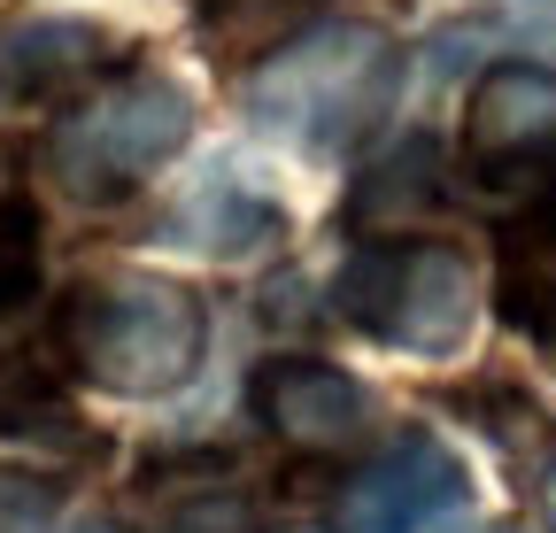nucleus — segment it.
Returning a JSON list of instances; mask_svg holds the SVG:
<instances>
[{"label":"nucleus","instance_id":"6ab92c4d","mask_svg":"<svg viewBox=\"0 0 556 533\" xmlns=\"http://www.w3.org/2000/svg\"><path fill=\"white\" fill-rule=\"evenodd\" d=\"M0 210H9V202H0Z\"/></svg>","mask_w":556,"mask_h":533},{"label":"nucleus","instance_id":"39448f33","mask_svg":"<svg viewBox=\"0 0 556 533\" xmlns=\"http://www.w3.org/2000/svg\"><path fill=\"white\" fill-rule=\"evenodd\" d=\"M248 403H255V418H263V433L278 448L309 456V464L348 456V448L371 433V418H379L371 386L356 371L325 364V356H270V364H255Z\"/></svg>","mask_w":556,"mask_h":533},{"label":"nucleus","instance_id":"f03ea898","mask_svg":"<svg viewBox=\"0 0 556 533\" xmlns=\"http://www.w3.org/2000/svg\"><path fill=\"white\" fill-rule=\"evenodd\" d=\"M208 348V309L193 287L155 279V271H116L70 287L54 309V356L101 394L124 403H155L178 394L201 371Z\"/></svg>","mask_w":556,"mask_h":533},{"label":"nucleus","instance_id":"9d476101","mask_svg":"<svg viewBox=\"0 0 556 533\" xmlns=\"http://www.w3.org/2000/svg\"><path fill=\"white\" fill-rule=\"evenodd\" d=\"M155 240L193 248V255H217V263H248V255H263V248L287 240V210H278L270 193H255L232 163H217V170L186 193V202L163 210Z\"/></svg>","mask_w":556,"mask_h":533},{"label":"nucleus","instance_id":"7ed1b4c3","mask_svg":"<svg viewBox=\"0 0 556 533\" xmlns=\"http://www.w3.org/2000/svg\"><path fill=\"white\" fill-rule=\"evenodd\" d=\"M186 140H193V93L163 71H116L109 86H93L47 124L39 163L70 202L109 210L148 186Z\"/></svg>","mask_w":556,"mask_h":533},{"label":"nucleus","instance_id":"f8f14e48","mask_svg":"<svg viewBox=\"0 0 556 533\" xmlns=\"http://www.w3.org/2000/svg\"><path fill=\"white\" fill-rule=\"evenodd\" d=\"M448 202V178H441V140H426V131H409V140L394 155H379L356 193H348V225L371 232V240H409L417 217H433Z\"/></svg>","mask_w":556,"mask_h":533},{"label":"nucleus","instance_id":"ddd939ff","mask_svg":"<svg viewBox=\"0 0 556 533\" xmlns=\"http://www.w3.org/2000/svg\"><path fill=\"white\" fill-rule=\"evenodd\" d=\"M448 410H464L486 441H495L518 472H556V410H541L533 394L518 386V379H503V371H479V379H464V386H448L441 394Z\"/></svg>","mask_w":556,"mask_h":533},{"label":"nucleus","instance_id":"423d86ee","mask_svg":"<svg viewBox=\"0 0 556 533\" xmlns=\"http://www.w3.org/2000/svg\"><path fill=\"white\" fill-rule=\"evenodd\" d=\"M471 503V472L441 433L387 441L356 480L340 487V533H426Z\"/></svg>","mask_w":556,"mask_h":533},{"label":"nucleus","instance_id":"20e7f679","mask_svg":"<svg viewBox=\"0 0 556 533\" xmlns=\"http://www.w3.org/2000/svg\"><path fill=\"white\" fill-rule=\"evenodd\" d=\"M332 317L402 356H456L479 317V271L448 240H356L332 271Z\"/></svg>","mask_w":556,"mask_h":533},{"label":"nucleus","instance_id":"9b49d317","mask_svg":"<svg viewBox=\"0 0 556 533\" xmlns=\"http://www.w3.org/2000/svg\"><path fill=\"white\" fill-rule=\"evenodd\" d=\"M139 533H255V503L225 456H193L139 487Z\"/></svg>","mask_w":556,"mask_h":533},{"label":"nucleus","instance_id":"a211bd4d","mask_svg":"<svg viewBox=\"0 0 556 533\" xmlns=\"http://www.w3.org/2000/svg\"><path fill=\"white\" fill-rule=\"evenodd\" d=\"M486 533H510V525H486Z\"/></svg>","mask_w":556,"mask_h":533},{"label":"nucleus","instance_id":"4468645a","mask_svg":"<svg viewBox=\"0 0 556 533\" xmlns=\"http://www.w3.org/2000/svg\"><path fill=\"white\" fill-rule=\"evenodd\" d=\"M62 510V487L39 472H0V533H47Z\"/></svg>","mask_w":556,"mask_h":533},{"label":"nucleus","instance_id":"2eb2a0df","mask_svg":"<svg viewBox=\"0 0 556 533\" xmlns=\"http://www.w3.org/2000/svg\"><path fill=\"white\" fill-rule=\"evenodd\" d=\"M541 518H548V533H556V472L541 480Z\"/></svg>","mask_w":556,"mask_h":533},{"label":"nucleus","instance_id":"f3484780","mask_svg":"<svg viewBox=\"0 0 556 533\" xmlns=\"http://www.w3.org/2000/svg\"><path fill=\"white\" fill-rule=\"evenodd\" d=\"M278 533H317V525H278Z\"/></svg>","mask_w":556,"mask_h":533},{"label":"nucleus","instance_id":"0eeeda50","mask_svg":"<svg viewBox=\"0 0 556 533\" xmlns=\"http://www.w3.org/2000/svg\"><path fill=\"white\" fill-rule=\"evenodd\" d=\"M510 186L503 217V317L556 364V148H541L526 170L495 178Z\"/></svg>","mask_w":556,"mask_h":533},{"label":"nucleus","instance_id":"6e6552de","mask_svg":"<svg viewBox=\"0 0 556 533\" xmlns=\"http://www.w3.org/2000/svg\"><path fill=\"white\" fill-rule=\"evenodd\" d=\"M124 71V39L93 16L0 24V101H86Z\"/></svg>","mask_w":556,"mask_h":533},{"label":"nucleus","instance_id":"dca6fc26","mask_svg":"<svg viewBox=\"0 0 556 533\" xmlns=\"http://www.w3.org/2000/svg\"><path fill=\"white\" fill-rule=\"evenodd\" d=\"M78 533H124V525H109V518H93V525H78Z\"/></svg>","mask_w":556,"mask_h":533},{"label":"nucleus","instance_id":"f257e3e1","mask_svg":"<svg viewBox=\"0 0 556 533\" xmlns=\"http://www.w3.org/2000/svg\"><path fill=\"white\" fill-rule=\"evenodd\" d=\"M402 93V47L379 24H309L248 78V124L294 155H356Z\"/></svg>","mask_w":556,"mask_h":533},{"label":"nucleus","instance_id":"1a4fd4ad","mask_svg":"<svg viewBox=\"0 0 556 533\" xmlns=\"http://www.w3.org/2000/svg\"><path fill=\"white\" fill-rule=\"evenodd\" d=\"M541 148H556V71L548 62H495L464 109V163L479 178H510Z\"/></svg>","mask_w":556,"mask_h":533}]
</instances>
